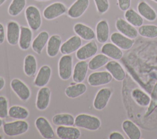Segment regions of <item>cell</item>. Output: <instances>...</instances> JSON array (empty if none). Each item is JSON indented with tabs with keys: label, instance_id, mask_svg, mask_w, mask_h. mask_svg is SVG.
<instances>
[{
	"label": "cell",
	"instance_id": "6da1fadb",
	"mask_svg": "<svg viewBox=\"0 0 157 139\" xmlns=\"http://www.w3.org/2000/svg\"><path fill=\"white\" fill-rule=\"evenodd\" d=\"M74 125L76 127L83 128L88 130L95 131L100 128L101 122V120L95 116L83 113L76 116Z\"/></svg>",
	"mask_w": 157,
	"mask_h": 139
},
{
	"label": "cell",
	"instance_id": "7a4b0ae2",
	"mask_svg": "<svg viewBox=\"0 0 157 139\" xmlns=\"http://www.w3.org/2000/svg\"><path fill=\"white\" fill-rule=\"evenodd\" d=\"M28 123L23 119H20L3 125V130L6 135L9 137H15L21 135L28 131Z\"/></svg>",
	"mask_w": 157,
	"mask_h": 139
},
{
	"label": "cell",
	"instance_id": "3957f363",
	"mask_svg": "<svg viewBox=\"0 0 157 139\" xmlns=\"http://www.w3.org/2000/svg\"><path fill=\"white\" fill-rule=\"evenodd\" d=\"M25 17L29 28L33 31L39 29L42 24L39 10L34 6H29L25 10Z\"/></svg>",
	"mask_w": 157,
	"mask_h": 139
},
{
	"label": "cell",
	"instance_id": "277c9868",
	"mask_svg": "<svg viewBox=\"0 0 157 139\" xmlns=\"http://www.w3.org/2000/svg\"><path fill=\"white\" fill-rule=\"evenodd\" d=\"M58 73L61 79L69 80L72 73V57L69 54H64L58 62Z\"/></svg>",
	"mask_w": 157,
	"mask_h": 139
},
{
	"label": "cell",
	"instance_id": "5b68a950",
	"mask_svg": "<svg viewBox=\"0 0 157 139\" xmlns=\"http://www.w3.org/2000/svg\"><path fill=\"white\" fill-rule=\"evenodd\" d=\"M113 77L108 71H99L91 73L88 77V83L91 86H99L111 82Z\"/></svg>",
	"mask_w": 157,
	"mask_h": 139
},
{
	"label": "cell",
	"instance_id": "8992f818",
	"mask_svg": "<svg viewBox=\"0 0 157 139\" xmlns=\"http://www.w3.org/2000/svg\"><path fill=\"white\" fill-rule=\"evenodd\" d=\"M112 94V90L109 88H103L99 89L93 101L94 108L97 110H103L107 106Z\"/></svg>",
	"mask_w": 157,
	"mask_h": 139
},
{
	"label": "cell",
	"instance_id": "52a82bcc",
	"mask_svg": "<svg viewBox=\"0 0 157 139\" xmlns=\"http://www.w3.org/2000/svg\"><path fill=\"white\" fill-rule=\"evenodd\" d=\"M66 12V7L61 2H56L48 6L43 12L44 17L48 20H53Z\"/></svg>",
	"mask_w": 157,
	"mask_h": 139
},
{
	"label": "cell",
	"instance_id": "ba28073f",
	"mask_svg": "<svg viewBox=\"0 0 157 139\" xmlns=\"http://www.w3.org/2000/svg\"><path fill=\"white\" fill-rule=\"evenodd\" d=\"M115 27L120 33L129 38L134 39L138 36V31L135 26L122 18H118L116 20Z\"/></svg>",
	"mask_w": 157,
	"mask_h": 139
},
{
	"label": "cell",
	"instance_id": "9c48e42d",
	"mask_svg": "<svg viewBox=\"0 0 157 139\" xmlns=\"http://www.w3.org/2000/svg\"><path fill=\"white\" fill-rule=\"evenodd\" d=\"M35 125L40 135L45 139H50L55 136V132L48 121L43 116L37 118Z\"/></svg>",
	"mask_w": 157,
	"mask_h": 139
},
{
	"label": "cell",
	"instance_id": "30bf717a",
	"mask_svg": "<svg viewBox=\"0 0 157 139\" xmlns=\"http://www.w3.org/2000/svg\"><path fill=\"white\" fill-rule=\"evenodd\" d=\"M98 45L95 41L91 40L81 47L76 52V57L80 61L86 60L94 56L98 51Z\"/></svg>",
	"mask_w": 157,
	"mask_h": 139
},
{
	"label": "cell",
	"instance_id": "8fae6325",
	"mask_svg": "<svg viewBox=\"0 0 157 139\" xmlns=\"http://www.w3.org/2000/svg\"><path fill=\"white\" fill-rule=\"evenodd\" d=\"M10 86L21 100L26 101L30 97L31 91L29 88L20 80L18 78L13 79L10 82Z\"/></svg>",
	"mask_w": 157,
	"mask_h": 139
},
{
	"label": "cell",
	"instance_id": "7c38bea8",
	"mask_svg": "<svg viewBox=\"0 0 157 139\" xmlns=\"http://www.w3.org/2000/svg\"><path fill=\"white\" fill-rule=\"evenodd\" d=\"M111 42L123 50L130 49L134 43V40L129 38L120 32H115L110 36Z\"/></svg>",
	"mask_w": 157,
	"mask_h": 139
},
{
	"label": "cell",
	"instance_id": "4fadbf2b",
	"mask_svg": "<svg viewBox=\"0 0 157 139\" xmlns=\"http://www.w3.org/2000/svg\"><path fill=\"white\" fill-rule=\"evenodd\" d=\"M89 0H76L67 10V15L72 18L80 17L89 6Z\"/></svg>",
	"mask_w": 157,
	"mask_h": 139
},
{
	"label": "cell",
	"instance_id": "5bb4252c",
	"mask_svg": "<svg viewBox=\"0 0 157 139\" xmlns=\"http://www.w3.org/2000/svg\"><path fill=\"white\" fill-rule=\"evenodd\" d=\"M81 38L77 35L73 36L61 45L60 51L61 53L64 55L69 54L77 51L81 47Z\"/></svg>",
	"mask_w": 157,
	"mask_h": 139
},
{
	"label": "cell",
	"instance_id": "9a60e30c",
	"mask_svg": "<svg viewBox=\"0 0 157 139\" xmlns=\"http://www.w3.org/2000/svg\"><path fill=\"white\" fill-rule=\"evenodd\" d=\"M20 34V26L14 21H10L7 24L6 37L8 43L15 45L18 43Z\"/></svg>",
	"mask_w": 157,
	"mask_h": 139
},
{
	"label": "cell",
	"instance_id": "2e32d148",
	"mask_svg": "<svg viewBox=\"0 0 157 139\" xmlns=\"http://www.w3.org/2000/svg\"><path fill=\"white\" fill-rule=\"evenodd\" d=\"M56 132L58 137L61 139H78L81 136L80 130L71 126H59Z\"/></svg>",
	"mask_w": 157,
	"mask_h": 139
},
{
	"label": "cell",
	"instance_id": "e0dca14e",
	"mask_svg": "<svg viewBox=\"0 0 157 139\" xmlns=\"http://www.w3.org/2000/svg\"><path fill=\"white\" fill-rule=\"evenodd\" d=\"M105 69L117 81H121L126 77V72L121 64L116 61H109L105 64Z\"/></svg>",
	"mask_w": 157,
	"mask_h": 139
},
{
	"label": "cell",
	"instance_id": "ac0fdd59",
	"mask_svg": "<svg viewBox=\"0 0 157 139\" xmlns=\"http://www.w3.org/2000/svg\"><path fill=\"white\" fill-rule=\"evenodd\" d=\"M51 91L48 87H42L38 91L36 105L39 110H45L48 106L50 100Z\"/></svg>",
	"mask_w": 157,
	"mask_h": 139
},
{
	"label": "cell",
	"instance_id": "d6986e66",
	"mask_svg": "<svg viewBox=\"0 0 157 139\" xmlns=\"http://www.w3.org/2000/svg\"><path fill=\"white\" fill-rule=\"evenodd\" d=\"M122 129L129 139H140L142 136L139 127L132 121L126 119L122 123Z\"/></svg>",
	"mask_w": 157,
	"mask_h": 139
},
{
	"label": "cell",
	"instance_id": "ffe728a7",
	"mask_svg": "<svg viewBox=\"0 0 157 139\" xmlns=\"http://www.w3.org/2000/svg\"><path fill=\"white\" fill-rule=\"evenodd\" d=\"M52 74L51 68L47 65L42 66L34 79V84L37 87H44L49 81Z\"/></svg>",
	"mask_w": 157,
	"mask_h": 139
},
{
	"label": "cell",
	"instance_id": "44dd1931",
	"mask_svg": "<svg viewBox=\"0 0 157 139\" xmlns=\"http://www.w3.org/2000/svg\"><path fill=\"white\" fill-rule=\"evenodd\" d=\"M88 69V63L85 60L78 62L74 66L72 80L75 83H82L85 78Z\"/></svg>",
	"mask_w": 157,
	"mask_h": 139
},
{
	"label": "cell",
	"instance_id": "7402d4cb",
	"mask_svg": "<svg viewBox=\"0 0 157 139\" xmlns=\"http://www.w3.org/2000/svg\"><path fill=\"white\" fill-rule=\"evenodd\" d=\"M101 52L114 60L120 59L123 55L121 49L112 42L104 43L101 47Z\"/></svg>",
	"mask_w": 157,
	"mask_h": 139
},
{
	"label": "cell",
	"instance_id": "603a6c76",
	"mask_svg": "<svg viewBox=\"0 0 157 139\" xmlns=\"http://www.w3.org/2000/svg\"><path fill=\"white\" fill-rule=\"evenodd\" d=\"M74 31L77 36L85 40H91L96 37L93 29L83 23H76L74 26Z\"/></svg>",
	"mask_w": 157,
	"mask_h": 139
},
{
	"label": "cell",
	"instance_id": "cb8c5ba5",
	"mask_svg": "<svg viewBox=\"0 0 157 139\" xmlns=\"http://www.w3.org/2000/svg\"><path fill=\"white\" fill-rule=\"evenodd\" d=\"M96 36L97 40L101 43H105L109 37V26L108 22L102 20L99 21L96 26Z\"/></svg>",
	"mask_w": 157,
	"mask_h": 139
},
{
	"label": "cell",
	"instance_id": "d4e9b609",
	"mask_svg": "<svg viewBox=\"0 0 157 139\" xmlns=\"http://www.w3.org/2000/svg\"><path fill=\"white\" fill-rule=\"evenodd\" d=\"M139 13L145 20L153 21L156 19L157 14L155 10L145 1H140L137 5Z\"/></svg>",
	"mask_w": 157,
	"mask_h": 139
},
{
	"label": "cell",
	"instance_id": "484cf974",
	"mask_svg": "<svg viewBox=\"0 0 157 139\" xmlns=\"http://www.w3.org/2000/svg\"><path fill=\"white\" fill-rule=\"evenodd\" d=\"M61 38L59 35L55 34L49 37L47 46V53L49 57L56 56L61 46Z\"/></svg>",
	"mask_w": 157,
	"mask_h": 139
},
{
	"label": "cell",
	"instance_id": "4316f807",
	"mask_svg": "<svg viewBox=\"0 0 157 139\" xmlns=\"http://www.w3.org/2000/svg\"><path fill=\"white\" fill-rule=\"evenodd\" d=\"M32 37L33 33L31 29L25 26H21L18 41L20 48L23 50H28L31 45Z\"/></svg>",
	"mask_w": 157,
	"mask_h": 139
},
{
	"label": "cell",
	"instance_id": "83f0119b",
	"mask_svg": "<svg viewBox=\"0 0 157 139\" xmlns=\"http://www.w3.org/2000/svg\"><path fill=\"white\" fill-rule=\"evenodd\" d=\"M49 39V34L47 31L40 32L34 39L32 43V48L34 52L40 54L43 48L47 43Z\"/></svg>",
	"mask_w": 157,
	"mask_h": 139
},
{
	"label": "cell",
	"instance_id": "f1b7e54d",
	"mask_svg": "<svg viewBox=\"0 0 157 139\" xmlns=\"http://www.w3.org/2000/svg\"><path fill=\"white\" fill-rule=\"evenodd\" d=\"M86 86L82 83H72L65 89L66 95L69 98H76L83 94L86 91Z\"/></svg>",
	"mask_w": 157,
	"mask_h": 139
},
{
	"label": "cell",
	"instance_id": "f546056e",
	"mask_svg": "<svg viewBox=\"0 0 157 139\" xmlns=\"http://www.w3.org/2000/svg\"><path fill=\"white\" fill-rule=\"evenodd\" d=\"M36 59L33 54H28L24 59L23 69L25 73L28 77H33L37 70Z\"/></svg>",
	"mask_w": 157,
	"mask_h": 139
},
{
	"label": "cell",
	"instance_id": "4dcf8cb0",
	"mask_svg": "<svg viewBox=\"0 0 157 139\" xmlns=\"http://www.w3.org/2000/svg\"><path fill=\"white\" fill-rule=\"evenodd\" d=\"M131 95L132 99L139 106L147 107L150 103L151 99L150 96L140 89L136 88L133 89Z\"/></svg>",
	"mask_w": 157,
	"mask_h": 139
},
{
	"label": "cell",
	"instance_id": "1f68e13d",
	"mask_svg": "<svg viewBox=\"0 0 157 139\" xmlns=\"http://www.w3.org/2000/svg\"><path fill=\"white\" fill-rule=\"evenodd\" d=\"M52 122L56 126H72L75 123V118L71 114L60 113L53 117Z\"/></svg>",
	"mask_w": 157,
	"mask_h": 139
},
{
	"label": "cell",
	"instance_id": "d6a6232c",
	"mask_svg": "<svg viewBox=\"0 0 157 139\" xmlns=\"http://www.w3.org/2000/svg\"><path fill=\"white\" fill-rule=\"evenodd\" d=\"M124 18L126 20L135 27H140L143 24V17L133 9H129L125 11Z\"/></svg>",
	"mask_w": 157,
	"mask_h": 139
},
{
	"label": "cell",
	"instance_id": "836d02e7",
	"mask_svg": "<svg viewBox=\"0 0 157 139\" xmlns=\"http://www.w3.org/2000/svg\"><path fill=\"white\" fill-rule=\"evenodd\" d=\"M109 58L104 54H98L94 56L88 62V68L91 70H95L102 67L109 62Z\"/></svg>",
	"mask_w": 157,
	"mask_h": 139
},
{
	"label": "cell",
	"instance_id": "e575fe53",
	"mask_svg": "<svg viewBox=\"0 0 157 139\" xmlns=\"http://www.w3.org/2000/svg\"><path fill=\"white\" fill-rule=\"evenodd\" d=\"M8 115L14 119H25L29 116V111L26 108L23 107L13 105L9 108Z\"/></svg>",
	"mask_w": 157,
	"mask_h": 139
},
{
	"label": "cell",
	"instance_id": "d590c367",
	"mask_svg": "<svg viewBox=\"0 0 157 139\" xmlns=\"http://www.w3.org/2000/svg\"><path fill=\"white\" fill-rule=\"evenodd\" d=\"M138 33L144 37L155 38L157 37V26L154 24L142 25L138 29Z\"/></svg>",
	"mask_w": 157,
	"mask_h": 139
},
{
	"label": "cell",
	"instance_id": "8d00e7d4",
	"mask_svg": "<svg viewBox=\"0 0 157 139\" xmlns=\"http://www.w3.org/2000/svg\"><path fill=\"white\" fill-rule=\"evenodd\" d=\"M26 5V0H12L9 6L8 13L10 15L15 17L19 15Z\"/></svg>",
	"mask_w": 157,
	"mask_h": 139
},
{
	"label": "cell",
	"instance_id": "74e56055",
	"mask_svg": "<svg viewBox=\"0 0 157 139\" xmlns=\"http://www.w3.org/2000/svg\"><path fill=\"white\" fill-rule=\"evenodd\" d=\"M8 102L4 96H0V118L4 119L8 115Z\"/></svg>",
	"mask_w": 157,
	"mask_h": 139
},
{
	"label": "cell",
	"instance_id": "f35d334b",
	"mask_svg": "<svg viewBox=\"0 0 157 139\" xmlns=\"http://www.w3.org/2000/svg\"><path fill=\"white\" fill-rule=\"evenodd\" d=\"M98 12L103 14L109 9V2L108 0H94Z\"/></svg>",
	"mask_w": 157,
	"mask_h": 139
},
{
	"label": "cell",
	"instance_id": "ab89813d",
	"mask_svg": "<svg viewBox=\"0 0 157 139\" xmlns=\"http://www.w3.org/2000/svg\"><path fill=\"white\" fill-rule=\"evenodd\" d=\"M131 0H118V5L120 9L122 11H126L131 6Z\"/></svg>",
	"mask_w": 157,
	"mask_h": 139
},
{
	"label": "cell",
	"instance_id": "60d3db41",
	"mask_svg": "<svg viewBox=\"0 0 157 139\" xmlns=\"http://www.w3.org/2000/svg\"><path fill=\"white\" fill-rule=\"evenodd\" d=\"M109 139H124V136L119 132H113L109 137Z\"/></svg>",
	"mask_w": 157,
	"mask_h": 139
},
{
	"label": "cell",
	"instance_id": "b9f144b4",
	"mask_svg": "<svg viewBox=\"0 0 157 139\" xmlns=\"http://www.w3.org/2000/svg\"><path fill=\"white\" fill-rule=\"evenodd\" d=\"M5 39V30H4V27L0 23V44L2 43L4 41Z\"/></svg>",
	"mask_w": 157,
	"mask_h": 139
},
{
	"label": "cell",
	"instance_id": "7bdbcfd3",
	"mask_svg": "<svg viewBox=\"0 0 157 139\" xmlns=\"http://www.w3.org/2000/svg\"><path fill=\"white\" fill-rule=\"evenodd\" d=\"M5 85V80L3 77H0V91L4 88Z\"/></svg>",
	"mask_w": 157,
	"mask_h": 139
},
{
	"label": "cell",
	"instance_id": "ee69618b",
	"mask_svg": "<svg viewBox=\"0 0 157 139\" xmlns=\"http://www.w3.org/2000/svg\"><path fill=\"white\" fill-rule=\"evenodd\" d=\"M6 0H0V6L2 4H4V2L6 1Z\"/></svg>",
	"mask_w": 157,
	"mask_h": 139
},
{
	"label": "cell",
	"instance_id": "f6af8a7d",
	"mask_svg": "<svg viewBox=\"0 0 157 139\" xmlns=\"http://www.w3.org/2000/svg\"><path fill=\"white\" fill-rule=\"evenodd\" d=\"M2 126V121L1 119V118H0V127Z\"/></svg>",
	"mask_w": 157,
	"mask_h": 139
},
{
	"label": "cell",
	"instance_id": "bcb514c9",
	"mask_svg": "<svg viewBox=\"0 0 157 139\" xmlns=\"http://www.w3.org/2000/svg\"><path fill=\"white\" fill-rule=\"evenodd\" d=\"M36 1H50V0H36Z\"/></svg>",
	"mask_w": 157,
	"mask_h": 139
},
{
	"label": "cell",
	"instance_id": "7dc6e473",
	"mask_svg": "<svg viewBox=\"0 0 157 139\" xmlns=\"http://www.w3.org/2000/svg\"><path fill=\"white\" fill-rule=\"evenodd\" d=\"M2 138H3V137H2V135H0V139H2Z\"/></svg>",
	"mask_w": 157,
	"mask_h": 139
},
{
	"label": "cell",
	"instance_id": "c3c4849f",
	"mask_svg": "<svg viewBox=\"0 0 157 139\" xmlns=\"http://www.w3.org/2000/svg\"><path fill=\"white\" fill-rule=\"evenodd\" d=\"M152 1H153L154 2H156V3H157V0H152Z\"/></svg>",
	"mask_w": 157,
	"mask_h": 139
}]
</instances>
